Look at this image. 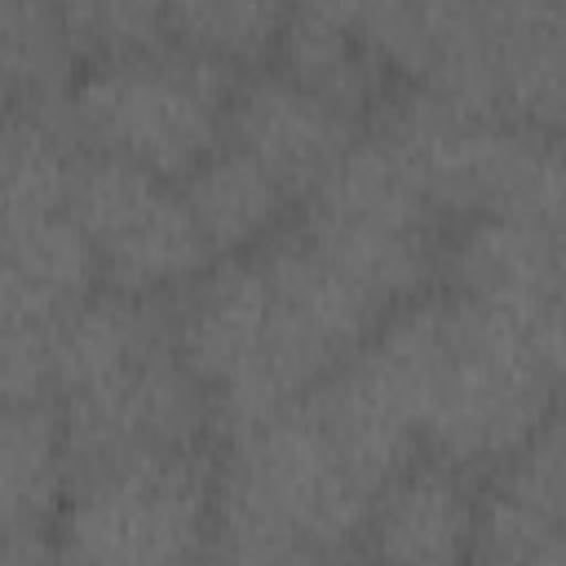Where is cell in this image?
<instances>
[{"mask_svg": "<svg viewBox=\"0 0 566 566\" xmlns=\"http://www.w3.org/2000/svg\"><path fill=\"white\" fill-rule=\"evenodd\" d=\"M367 340L416 411L420 451L469 473L491 469L557 416L562 318H522L429 287L394 305Z\"/></svg>", "mask_w": 566, "mask_h": 566, "instance_id": "obj_1", "label": "cell"}, {"mask_svg": "<svg viewBox=\"0 0 566 566\" xmlns=\"http://www.w3.org/2000/svg\"><path fill=\"white\" fill-rule=\"evenodd\" d=\"M212 473V557L314 562L358 553L371 491L327 447L301 398L221 433Z\"/></svg>", "mask_w": 566, "mask_h": 566, "instance_id": "obj_2", "label": "cell"}, {"mask_svg": "<svg viewBox=\"0 0 566 566\" xmlns=\"http://www.w3.org/2000/svg\"><path fill=\"white\" fill-rule=\"evenodd\" d=\"M376 128L402 155L420 195L442 221H562L557 133H539L500 115H473L407 84L402 93L385 97Z\"/></svg>", "mask_w": 566, "mask_h": 566, "instance_id": "obj_3", "label": "cell"}, {"mask_svg": "<svg viewBox=\"0 0 566 566\" xmlns=\"http://www.w3.org/2000/svg\"><path fill=\"white\" fill-rule=\"evenodd\" d=\"M234 71L172 40L88 57L57 97L80 146L142 164L168 181L226 142Z\"/></svg>", "mask_w": 566, "mask_h": 566, "instance_id": "obj_4", "label": "cell"}, {"mask_svg": "<svg viewBox=\"0 0 566 566\" xmlns=\"http://www.w3.org/2000/svg\"><path fill=\"white\" fill-rule=\"evenodd\" d=\"M296 230L385 314L438 279L442 217L380 128H363L336 168L301 199Z\"/></svg>", "mask_w": 566, "mask_h": 566, "instance_id": "obj_5", "label": "cell"}, {"mask_svg": "<svg viewBox=\"0 0 566 566\" xmlns=\"http://www.w3.org/2000/svg\"><path fill=\"white\" fill-rule=\"evenodd\" d=\"M212 447L128 451L71 473L53 553L75 562H186L212 544Z\"/></svg>", "mask_w": 566, "mask_h": 566, "instance_id": "obj_6", "label": "cell"}, {"mask_svg": "<svg viewBox=\"0 0 566 566\" xmlns=\"http://www.w3.org/2000/svg\"><path fill=\"white\" fill-rule=\"evenodd\" d=\"M66 212L93 243L102 287L128 296H172L212 261L177 181L119 155L80 146Z\"/></svg>", "mask_w": 566, "mask_h": 566, "instance_id": "obj_7", "label": "cell"}, {"mask_svg": "<svg viewBox=\"0 0 566 566\" xmlns=\"http://www.w3.org/2000/svg\"><path fill=\"white\" fill-rule=\"evenodd\" d=\"M363 119L287 75L283 66H252L234 75L226 142L252 155L301 203L336 159L358 142Z\"/></svg>", "mask_w": 566, "mask_h": 566, "instance_id": "obj_8", "label": "cell"}, {"mask_svg": "<svg viewBox=\"0 0 566 566\" xmlns=\"http://www.w3.org/2000/svg\"><path fill=\"white\" fill-rule=\"evenodd\" d=\"M469 557L531 566L566 562V469L557 416H548L517 451L495 460L478 482Z\"/></svg>", "mask_w": 566, "mask_h": 566, "instance_id": "obj_9", "label": "cell"}, {"mask_svg": "<svg viewBox=\"0 0 566 566\" xmlns=\"http://www.w3.org/2000/svg\"><path fill=\"white\" fill-rule=\"evenodd\" d=\"M451 226L438 256L447 292L522 318H562V221L464 217Z\"/></svg>", "mask_w": 566, "mask_h": 566, "instance_id": "obj_10", "label": "cell"}, {"mask_svg": "<svg viewBox=\"0 0 566 566\" xmlns=\"http://www.w3.org/2000/svg\"><path fill=\"white\" fill-rule=\"evenodd\" d=\"M473 473L420 451L376 486L358 553L398 562H460L473 548Z\"/></svg>", "mask_w": 566, "mask_h": 566, "instance_id": "obj_11", "label": "cell"}, {"mask_svg": "<svg viewBox=\"0 0 566 566\" xmlns=\"http://www.w3.org/2000/svg\"><path fill=\"white\" fill-rule=\"evenodd\" d=\"M71 491V447L53 398L0 407V557L53 553Z\"/></svg>", "mask_w": 566, "mask_h": 566, "instance_id": "obj_12", "label": "cell"}, {"mask_svg": "<svg viewBox=\"0 0 566 566\" xmlns=\"http://www.w3.org/2000/svg\"><path fill=\"white\" fill-rule=\"evenodd\" d=\"M75 155L62 102H18L0 119V261L35 226L66 212Z\"/></svg>", "mask_w": 566, "mask_h": 566, "instance_id": "obj_13", "label": "cell"}, {"mask_svg": "<svg viewBox=\"0 0 566 566\" xmlns=\"http://www.w3.org/2000/svg\"><path fill=\"white\" fill-rule=\"evenodd\" d=\"M186 212L212 256H234L270 243L292 212V195L252 155L221 142L190 172L177 177Z\"/></svg>", "mask_w": 566, "mask_h": 566, "instance_id": "obj_14", "label": "cell"}, {"mask_svg": "<svg viewBox=\"0 0 566 566\" xmlns=\"http://www.w3.org/2000/svg\"><path fill=\"white\" fill-rule=\"evenodd\" d=\"M287 9L292 0H164V31L172 44L239 75L274 57Z\"/></svg>", "mask_w": 566, "mask_h": 566, "instance_id": "obj_15", "label": "cell"}, {"mask_svg": "<svg viewBox=\"0 0 566 566\" xmlns=\"http://www.w3.org/2000/svg\"><path fill=\"white\" fill-rule=\"evenodd\" d=\"M62 305L0 265V407L53 398V323Z\"/></svg>", "mask_w": 566, "mask_h": 566, "instance_id": "obj_16", "label": "cell"}, {"mask_svg": "<svg viewBox=\"0 0 566 566\" xmlns=\"http://www.w3.org/2000/svg\"><path fill=\"white\" fill-rule=\"evenodd\" d=\"M84 57L133 53L168 40L164 0H53Z\"/></svg>", "mask_w": 566, "mask_h": 566, "instance_id": "obj_17", "label": "cell"}]
</instances>
